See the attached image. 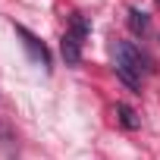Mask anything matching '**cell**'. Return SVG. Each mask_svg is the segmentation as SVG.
<instances>
[{
    "mask_svg": "<svg viewBox=\"0 0 160 160\" xmlns=\"http://www.w3.org/2000/svg\"><path fill=\"white\" fill-rule=\"evenodd\" d=\"M110 53H113V69H116V75L122 78L132 91H141V75L151 72L148 57H144L132 41H113Z\"/></svg>",
    "mask_w": 160,
    "mask_h": 160,
    "instance_id": "cell-1",
    "label": "cell"
},
{
    "mask_svg": "<svg viewBox=\"0 0 160 160\" xmlns=\"http://www.w3.org/2000/svg\"><path fill=\"white\" fill-rule=\"evenodd\" d=\"M88 32H91L88 19H85L82 13H72V19H69V32H66L63 41H60V50H63L66 66H78V63H82V44H85Z\"/></svg>",
    "mask_w": 160,
    "mask_h": 160,
    "instance_id": "cell-2",
    "label": "cell"
},
{
    "mask_svg": "<svg viewBox=\"0 0 160 160\" xmlns=\"http://www.w3.org/2000/svg\"><path fill=\"white\" fill-rule=\"evenodd\" d=\"M16 35L22 38V47L28 50V57L38 63V66H44V69H50V50L44 47V41H38V35H32L25 25H16Z\"/></svg>",
    "mask_w": 160,
    "mask_h": 160,
    "instance_id": "cell-3",
    "label": "cell"
},
{
    "mask_svg": "<svg viewBox=\"0 0 160 160\" xmlns=\"http://www.w3.org/2000/svg\"><path fill=\"white\" fill-rule=\"evenodd\" d=\"M129 28H132L135 35H148V32H151V19H148V13L138 10V7H129Z\"/></svg>",
    "mask_w": 160,
    "mask_h": 160,
    "instance_id": "cell-4",
    "label": "cell"
},
{
    "mask_svg": "<svg viewBox=\"0 0 160 160\" xmlns=\"http://www.w3.org/2000/svg\"><path fill=\"white\" fill-rule=\"evenodd\" d=\"M116 116H119V122H122L126 129H138V126H141V119L135 116V110L126 107V104H116Z\"/></svg>",
    "mask_w": 160,
    "mask_h": 160,
    "instance_id": "cell-5",
    "label": "cell"
},
{
    "mask_svg": "<svg viewBox=\"0 0 160 160\" xmlns=\"http://www.w3.org/2000/svg\"><path fill=\"white\" fill-rule=\"evenodd\" d=\"M157 3H160V0H157Z\"/></svg>",
    "mask_w": 160,
    "mask_h": 160,
    "instance_id": "cell-6",
    "label": "cell"
}]
</instances>
